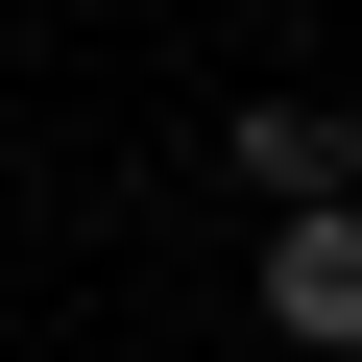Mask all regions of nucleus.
Returning <instances> with one entry per match:
<instances>
[{
    "instance_id": "obj_1",
    "label": "nucleus",
    "mask_w": 362,
    "mask_h": 362,
    "mask_svg": "<svg viewBox=\"0 0 362 362\" xmlns=\"http://www.w3.org/2000/svg\"><path fill=\"white\" fill-rule=\"evenodd\" d=\"M242 314H266L290 362H362V194H290V218L242 242Z\"/></svg>"
},
{
    "instance_id": "obj_2",
    "label": "nucleus",
    "mask_w": 362,
    "mask_h": 362,
    "mask_svg": "<svg viewBox=\"0 0 362 362\" xmlns=\"http://www.w3.org/2000/svg\"><path fill=\"white\" fill-rule=\"evenodd\" d=\"M242 194L290 218V194H362V121L338 97H242Z\"/></svg>"
}]
</instances>
